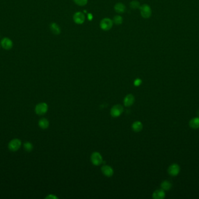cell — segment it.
I'll list each match as a JSON object with an SVG mask.
<instances>
[{"label": "cell", "instance_id": "obj_1", "mask_svg": "<svg viewBox=\"0 0 199 199\" xmlns=\"http://www.w3.org/2000/svg\"><path fill=\"white\" fill-rule=\"evenodd\" d=\"M113 21L112 19L108 18H105L101 19L100 23V28L104 31H108L110 30L113 26Z\"/></svg>", "mask_w": 199, "mask_h": 199}, {"label": "cell", "instance_id": "obj_2", "mask_svg": "<svg viewBox=\"0 0 199 199\" xmlns=\"http://www.w3.org/2000/svg\"><path fill=\"white\" fill-rule=\"evenodd\" d=\"M140 13L141 17L147 19L151 16L152 11L150 6L147 4H143L139 8Z\"/></svg>", "mask_w": 199, "mask_h": 199}, {"label": "cell", "instance_id": "obj_3", "mask_svg": "<svg viewBox=\"0 0 199 199\" xmlns=\"http://www.w3.org/2000/svg\"><path fill=\"white\" fill-rule=\"evenodd\" d=\"M22 146V142L20 139L15 138L12 140L8 144V148L12 152L17 151Z\"/></svg>", "mask_w": 199, "mask_h": 199}, {"label": "cell", "instance_id": "obj_4", "mask_svg": "<svg viewBox=\"0 0 199 199\" xmlns=\"http://www.w3.org/2000/svg\"><path fill=\"white\" fill-rule=\"evenodd\" d=\"M48 110V105L45 103H40L36 106L35 112L39 115H43L47 113Z\"/></svg>", "mask_w": 199, "mask_h": 199}, {"label": "cell", "instance_id": "obj_5", "mask_svg": "<svg viewBox=\"0 0 199 199\" xmlns=\"http://www.w3.org/2000/svg\"><path fill=\"white\" fill-rule=\"evenodd\" d=\"M91 161L94 165H100L103 162V158L101 154L98 152H94L91 155Z\"/></svg>", "mask_w": 199, "mask_h": 199}, {"label": "cell", "instance_id": "obj_6", "mask_svg": "<svg viewBox=\"0 0 199 199\" xmlns=\"http://www.w3.org/2000/svg\"><path fill=\"white\" fill-rule=\"evenodd\" d=\"M0 45L4 49L9 50L13 47V42L8 38H4L1 40Z\"/></svg>", "mask_w": 199, "mask_h": 199}, {"label": "cell", "instance_id": "obj_7", "mask_svg": "<svg viewBox=\"0 0 199 199\" xmlns=\"http://www.w3.org/2000/svg\"><path fill=\"white\" fill-rule=\"evenodd\" d=\"M73 19L75 24L78 25H82L85 21V15L83 13L77 12L74 13L73 16Z\"/></svg>", "mask_w": 199, "mask_h": 199}, {"label": "cell", "instance_id": "obj_8", "mask_svg": "<svg viewBox=\"0 0 199 199\" xmlns=\"http://www.w3.org/2000/svg\"><path fill=\"white\" fill-rule=\"evenodd\" d=\"M180 170V168L179 165L176 164H173L168 168V172L171 176H176L179 173Z\"/></svg>", "mask_w": 199, "mask_h": 199}, {"label": "cell", "instance_id": "obj_9", "mask_svg": "<svg viewBox=\"0 0 199 199\" xmlns=\"http://www.w3.org/2000/svg\"><path fill=\"white\" fill-rule=\"evenodd\" d=\"M123 111V108L121 105H116L114 106L111 109V115L114 117H116L121 115Z\"/></svg>", "mask_w": 199, "mask_h": 199}, {"label": "cell", "instance_id": "obj_10", "mask_svg": "<svg viewBox=\"0 0 199 199\" xmlns=\"http://www.w3.org/2000/svg\"><path fill=\"white\" fill-rule=\"evenodd\" d=\"M50 29L51 32H52V33H53L54 35H59L61 32V30L59 26L55 22H52L50 24Z\"/></svg>", "mask_w": 199, "mask_h": 199}, {"label": "cell", "instance_id": "obj_11", "mask_svg": "<svg viewBox=\"0 0 199 199\" xmlns=\"http://www.w3.org/2000/svg\"><path fill=\"white\" fill-rule=\"evenodd\" d=\"M135 102V98L133 95L129 94L124 98L123 103L125 106H130Z\"/></svg>", "mask_w": 199, "mask_h": 199}, {"label": "cell", "instance_id": "obj_12", "mask_svg": "<svg viewBox=\"0 0 199 199\" xmlns=\"http://www.w3.org/2000/svg\"><path fill=\"white\" fill-rule=\"evenodd\" d=\"M101 171L104 175L107 177H111L114 174V170L109 166L104 165L101 168Z\"/></svg>", "mask_w": 199, "mask_h": 199}, {"label": "cell", "instance_id": "obj_13", "mask_svg": "<svg viewBox=\"0 0 199 199\" xmlns=\"http://www.w3.org/2000/svg\"><path fill=\"white\" fill-rule=\"evenodd\" d=\"M165 197V193L163 189L156 190L153 194V198L154 199H163Z\"/></svg>", "mask_w": 199, "mask_h": 199}, {"label": "cell", "instance_id": "obj_14", "mask_svg": "<svg viewBox=\"0 0 199 199\" xmlns=\"http://www.w3.org/2000/svg\"><path fill=\"white\" fill-rule=\"evenodd\" d=\"M114 10L118 13H124L126 11V6L121 2L116 3L114 6Z\"/></svg>", "mask_w": 199, "mask_h": 199}, {"label": "cell", "instance_id": "obj_15", "mask_svg": "<svg viewBox=\"0 0 199 199\" xmlns=\"http://www.w3.org/2000/svg\"><path fill=\"white\" fill-rule=\"evenodd\" d=\"M189 126L193 129H198L199 128V117H194L189 122Z\"/></svg>", "mask_w": 199, "mask_h": 199}, {"label": "cell", "instance_id": "obj_16", "mask_svg": "<svg viewBox=\"0 0 199 199\" xmlns=\"http://www.w3.org/2000/svg\"><path fill=\"white\" fill-rule=\"evenodd\" d=\"M172 185L171 183L168 180L163 181L161 184V189H163L164 190H166V191L169 190L172 188Z\"/></svg>", "mask_w": 199, "mask_h": 199}, {"label": "cell", "instance_id": "obj_17", "mask_svg": "<svg viewBox=\"0 0 199 199\" xmlns=\"http://www.w3.org/2000/svg\"><path fill=\"white\" fill-rule=\"evenodd\" d=\"M39 127L42 129H46L49 126V122L45 118L41 119L39 122Z\"/></svg>", "mask_w": 199, "mask_h": 199}, {"label": "cell", "instance_id": "obj_18", "mask_svg": "<svg viewBox=\"0 0 199 199\" xmlns=\"http://www.w3.org/2000/svg\"><path fill=\"white\" fill-rule=\"evenodd\" d=\"M132 127L133 131H135L136 132H139V131H140L142 130L143 124L140 122H139V121L135 122V123H133Z\"/></svg>", "mask_w": 199, "mask_h": 199}, {"label": "cell", "instance_id": "obj_19", "mask_svg": "<svg viewBox=\"0 0 199 199\" xmlns=\"http://www.w3.org/2000/svg\"><path fill=\"white\" fill-rule=\"evenodd\" d=\"M113 23L115 24L116 25H120L123 22V18L121 15H116L113 18Z\"/></svg>", "mask_w": 199, "mask_h": 199}, {"label": "cell", "instance_id": "obj_20", "mask_svg": "<svg viewBox=\"0 0 199 199\" xmlns=\"http://www.w3.org/2000/svg\"><path fill=\"white\" fill-rule=\"evenodd\" d=\"M129 6L132 9H139L140 6H140L139 2H138L137 1L134 0L130 2Z\"/></svg>", "mask_w": 199, "mask_h": 199}, {"label": "cell", "instance_id": "obj_21", "mask_svg": "<svg viewBox=\"0 0 199 199\" xmlns=\"http://www.w3.org/2000/svg\"><path fill=\"white\" fill-rule=\"evenodd\" d=\"M23 147L27 152H30L32 151L33 146L32 144L30 142H26L23 144Z\"/></svg>", "mask_w": 199, "mask_h": 199}, {"label": "cell", "instance_id": "obj_22", "mask_svg": "<svg viewBox=\"0 0 199 199\" xmlns=\"http://www.w3.org/2000/svg\"><path fill=\"white\" fill-rule=\"evenodd\" d=\"M73 2L79 6H84L87 4V0H73Z\"/></svg>", "mask_w": 199, "mask_h": 199}, {"label": "cell", "instance_id": "obj_23", "mask_svg": "<svg viewBox=\"0 0 199 199\" xmlns=\"http://www.w3.org/2000/svg\"><path fill=\"white\" fill-rule=\"evenodd\" d=\"M141 83H142L141 79H139V78H137V79H135V81H134V85L136 87H138V86L140 85Z\"/></svg>", "mask_w": 199, "mask_h": 199}, {"label": "cell", "instance_id": "obj_24", "mask_svg": "<svg viewBox=\"0 0 199 199\" xmlns=\"http://www.w3.org/2000/svg\"><path fill=\"white\" fill-rule=\"evenodd\" d=\"M45 199H58V197H57L55 195H53V194H49L48 196H47Z\"/></svg>", "mask_w": 199, "mask_h": 199}, {"label": "cell", "instance_id": "obj_25", "mask_svg": "<svg viewBox=\"0 0 199 199\" xmlns=\"http://www.w3.org/2000/svg\"><path fill=\"white\" fill-rule=\"evenodd\" d=\"M93 18V15L91 13H88L87 14V19L89 20H91Z\"/></svg>", "mask_w": 199, "mask_h": 199}, {"label": "cell", "instance_id": "obj_26", "mask_svg": "<svg viewBox=\"0 0 199 199\" xmlns=\"http://www.w3.org/2000/svg\"><path fill=\"white\" fill-rule=\"evenodd\" d=\"M198 116H199V110H198Z\"/></svg>", "mask_w": 199, "mask_h": 199}, {"label": "cell", "instance_id": "obj_27", "mask_svg": "<svg viewBox=\"0 0 199 199\" xmlns=\"http://www.w3.org/2000/svg\"><path fill=\"white\" fill-rule=\"evenodd\" d=\"M0 46H1V45H0Z\"/></svg>", "mask_w": 199, "mask_h": 199}]
</instances>
